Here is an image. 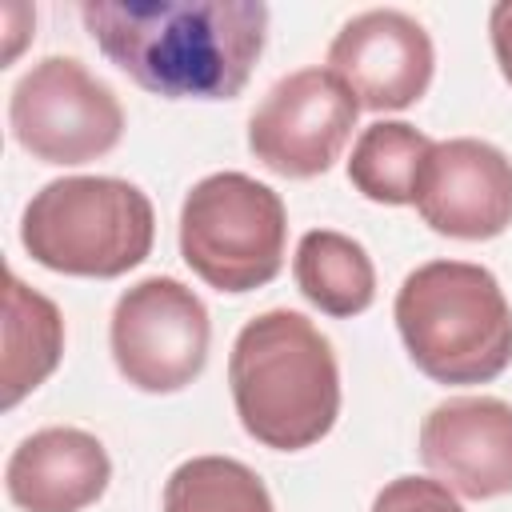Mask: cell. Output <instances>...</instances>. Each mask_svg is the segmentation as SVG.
<instances>
[{
	"label": "cell",
	"mask_w": 512,
	"mask_h": 512,
	"mask_svg": "<svg viewBox=\"0 0 512 512\" xmlns=\"http://www.w3.org/2000/svg\"><path fill=\"white\" fill-rule=\"evenodd\" d=\"M420 220L452 240H492L512 224V160L476 136L432 144L416 196Z\"/></svg>",
	"instance_id": "30bf717a"
},
{
	"label": "cell",
	"mask_w": 512,
	"mask_h": 512,
	"mask_svg": "<svg viewBox=\"0 0 512 512\" xmlns=\"http://www.w3.org/2000/svg\"><path fill=\"white\" fill-rule=\"evenodd\" d=\"M0 408H16L36 392L64 356V316L60 308L28 288L16 272L4 280V344H0Z\"/></svg>",
	"instance_id": "4fadbf2b"
},
{
	"label": "cell",
	"mask_w": 512,
	"mask_h": 512,
	"mask_svg": "<svg viewBox=\"0 0 512 512\" xmlns=\"http://www.w3.org/2000/svg\"><path fill=\"white\" fill-rule=\"evenodd\" d=\"M244 432L272 452L320 444L340 416V364L328 336L292 308L252 316L228 356Z\"/></svg>",
	"instance_id": "7a4b0ae2"
},
{
	"label": "cell",
	"mask_w": 512,
	"mask_h": 512,
	"mask_svg": "<svg viewBox=\"0 0 512 512\" xmlns=\"http://www.w3.org/2000/svg\"><path fill=\"white\" fill-rule=\"evenodd\" d=\"M164 512H276L264 480L232 456H192L164 484Z\"/></svg>",
	"instance_id": "2e32d148"
},
{
	"label": "cell",
	"mask_w": 512,
	"mask_h": 512,
	"mask_svg": "<svg viewBox=\"0 0 512 512\" xmlns=\"http://www.w3.org/2000/svg\"><path fill=\"white\" fill-rule=\"evenodd\" d=\"M108 480L112 460L104 444L68 424L24 436L4 464L8 500L24 512H84L104 496Z\"/></svg>",
	"instance_id": "7c38bea8"
},
{
	"label": "cell",
	"mask_w": 512,
	"mask_h": 512,
	"mask_svg": "<svg viewBox=\"0 0 512 512\" xmlns=\"http://www.w3.org/2000/svg\"><path fill=\"white\" fill-rule=\"evenodd\" d=\"M372 512H464V504L440 480H428V476H396V480H388L376 492Z\"/></svg>",
	"instance_id": "e0dca14e"
},
{
	"label": "cell",
	"mask_w": 512,
	"mask_h": 512,
	"mask_svg": "<svg viewBox=\"0 0 512 512\" xmlns=\"http://www.w3.org/2000/svg\"><path fill=\"white\" fill-rule=\"evenodd\" d=\"M12 140L44 164H88L112 152L124 136L116 92L76 56H44L8 96Z\"/></svg>",
	"instance_id": "8992f818"
},
{
	"label": "cell",
	"mask_w": 512,
	"mask_h": 512,
	"mask_svg": "<svg viewBox=\"0 0 512 512\" xmlns=\"http://www.w3.org/2000/svg\"><path fill=\"white\" fill-rule=\"evenodd\" d=\"M96 48L164 100H232L264 40V0H84Z\"/></svg>",
	"instance_id": "6da1fadb"
},
{
	"label": "cell",
	"mask_w": 512,
	"mask_h": 512,
	"mask_svg": "<svg viewBox=\"0 0 512 512\" xmlns=\"http://www.w3.org/2000/svg\"><path fill=\"white\" fill-rule=\"evenodd\" d=\"M432 68V36L400 8H368L352 16L328 44V72H336L368 112L412 108L428 92Z\"/></svg>",
	"instance_id": "9c48e42d"
},
{
	"label": "cell",
	"mask_w": 512,
	"mask_h": 512,
	"mask_svg": "<svg viewBox=\"0 0 512 512\" xmlns=\"http://www.w3.org/2000/svg\"><path fill=\"white\" fill-rule=\"evenodd\" d=\"M356 116L360 104L336 72L300 68L276 80L256 104L248 120V148L268 172L308 180L340 160Z\"/></svg>",
	"instance_id": "ba28073f"
},
{
	"label": "cell",
	"mask_w": 512,
	"mask_h": 512,
	"mask_svg": "<svg viewBox=\"0 0 512 512\" xmlns=\"http://www.w3.org/2000/svg\"><path fill=\"white\" fill-rule=\"evenodd\" d=\"M420 460L468 500L512 492V404L500 396H452L420 424Z\"/></svg>",
	"instance_id": "8fae6325"
},
{
	"label": "cell",
	"mask_w": 512,
	"mask_h": 512,
	"mask_svg": "<svg viewBox=\"0 0 512 512\" xmlns=\"http://www.w3.org/2000/svg\"><path fill=\"white\" fill-rule=\"evenodd\" d=\"M288 244L284 200L244 176L212 172L180 208V256L216 292H252L280 276Z\"/></svg>",
	"instance_id": "5b68a950"
},
{
	"label": "cell",
	"mask_w": 512,
	"mask_h": 512,
	"mask_svg": "<svg viewBox=\"0 0 512 512\" xmlns=\"http://www.w3.org/2000/svg\"><path fill=\"white\" fill-rule=\"evenodd\" d=\"M392 316L412 364L436 384H488L512 364V304L484 264L412 268Z\"/></svg>",
	"instance_id": "3957f363"
},
{
	"label": "cell",
	"mask_w": 512,
	"mask_h": 512,
	"mask_svg": "<svg viewBox=\"0 0 512 512\" xmlns=\"http://www.w3.org/2000/svg\"><path fill=\"white\" fill-rule=\"evenodd\" d=\"M488 36H492V52H496L500 72L512 84V0L492 4V12H488Z\"/></svg>",
	"instance_id": "ac0fdd59"
},
{
	"label": "cell",
	"mask_w": 512,
	"mask_h": 512,
	"mask_svg": "<svg viewBox=\"0 0 512 512\" xmlns=\"http://www.w3.org/2000/svg\"><path fill=\"white\" fill-rule=\"evenodd\" d=\"M432 144L436 140H428L420 128L404 120H376L352 144L348 180L372 204H392V208L412 204L416 180H420V168Z\"/></svg>",
	"instance_id": "9a60e30c"
},
{
	"label": "cell",
	"mask_w": 512,
	"mask_h": 512,
	"mask_svg": "<svg viewBox=\"0 0 512 512\" xmlns=\"http://www.w3.org/2000/svg\"><path fill=\"white\" fill-rule=\"evenodd\" d=\"M156 240L152 200L120 176H64L44 184L20 220L24 252L48 272L112 280L144 264Z\"/></svg>",
	"instance_id": "277c9868"
},
{
	"label": "cell",
	"mask_w": 512,
	"mask_h": 512,
	"mask_svg": "<svg viewBox=\"0 0 512 512\" xmlns=\"http://www.w3.org/2000/svg\"><path fill=\"white\" fill-rule=\"evenodd\" d=\"M208 308L176 276H144L120 292L108 344L120 376L152 396L188 388L208 360Z\"/></svg>",
	"instance_id": "52a82bcc"
},
{
	"label": "cell",
	"mask_w": 512,
	"mask_h": 512,
	"mask_svg": "<svg viewBox=\"0 0 512 512\" xmlns=\"http://www.w3.org/2000/svg\"><path fill=\"white\" fill-rule=\"evenodd\" d=\"M296 288L328 316H360L376 300V268L360 240L336 228H312L292 256Z\"/></svg>",
	"instance_id": "5bb4252c"
}]
</instances>
